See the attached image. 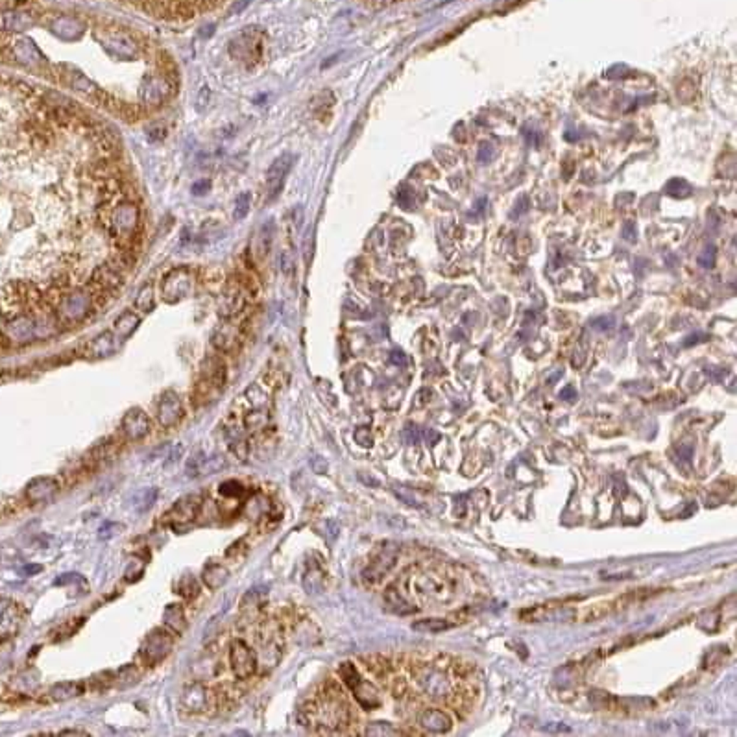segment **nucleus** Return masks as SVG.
<instances>
[{
	"label": "nucleus",
	"mask_w": 737,
	"mask_h": 737,
	"mask_svg": "<svg viewBox=\"0 0 737 737\" xmlns=\"http://www.w3.org/2000/svg\"><path fill=\"white\" fill-rule=\"evenodd\" d=\"M227 381V368L226 362L222 361L218 355H209L204 359L202 366H200L198 379L195 383V388L190 393V401L195 408H205L211 403L220 398L222 390L226 386Z\"/></svg>",
	"instance_id": "1"
},
{
	"label": "nucleus",
	"mask_w": 737,
	"mask_h": 737,
	"mask_svg": "<svg viewBox=\"0 0 737 737\" xmlns=\"http://www.w3.org/2000/svg\"><path fill=\"white\" fill-rule=\"evenodd\" d=\"M174 636L168 629H154L140 645L139 658L146 667H155L167 658L174 649Z\"/></svg>",
	"instance_id": "2"
},
{
	"label": "nucleus",
	"mask_w": 737,
	"mask_h": 737,
	"mask_svg": "<svg viewBox=\"0 0 737 737\" xmlns=\"http://www.w3.org/2000/svg\"><path fill=\"white\" fill-rule=\"evenodd\" d=\"M339 674L340 679L344 680L346 686L351 689V693L355 695L357 702L364 710H373V708H377V706L381 704L379 695H377V691L373 689V686H371L370 682H366V680L361 679V674H359V671L355 669V665H353L351 661H344V664L340 665Z\"/></svg>",
	"instance_id": "3"
},
{
	"label": "nucleus",
	"mask_w": 737,
	"mask_h": 737,
	"mask_svg": "<svg viewBox=\"0 0 737 737\" xmlns=\"http://www.w3.org/2000/svg\"><path fill=\"white\" fill-rule=\"evenodd\" d=\"M230 669L237 680H249L259 671L257 652L244 639L235 638L231 641Z\"/></svg>",
	"instance_id": "4"
},
{
	"label": "nucleus",
	"mask_w": 737,
	"mask_h": 737,
	"mask_svg": "<svg viewBox=\"0 0 737 737\" xmlns=\"http://www.w3.org/2000/svg\"><path fill=\"white\" fill-rule=\"evenodd\" d=\"M416 682L421 688V691L434 701H443L449 699L453 693V684L449 676L438 667H426V669L418 671Z\"/></svg>",
	"instance_id": "5"
},
{
	"label": "nucleus",
	"mask_w": 737,
	"mask_h": 737,
	"mask_svg": "<svg viewBox=\"0 0 737 737\" xmlns=\"http://www.w3.org/2000/svg\"><path fill=\"white\" fill-rule=\"evenodd\" d=\"M155 412H158V423L163 429H172L185 418L183 401H181V398L174 390H167V392L161 393Z\"/></svg>",
	"instance_id": "6"
},
{
	"label": "nucleus",
	"mask_w": 737,
	"mask_h": 737,
	"mask_svg": "<svg viewBox=\"0 0 737 737\" xmlns=\"http://www.w3.org/2000/svg\"><path fill=\"white\" fill-rule=\"evenodd\" d=\"M120 429H123L124 436H126L128 442H140L143 438H146L152 431V423H150V418L143 408H130V411L124 414L123 421H120Z\"/></svg>",
	"instance_id": "7"
},
{
	"label": "nucleus",
	"mask_w": 737,
	"mask_h": 737,
	"mask_svg": "<svg viewBox=\"0 0 737 737\" xmlns=\"http://www.w3.org/2000/svg\"><path fill=\"white\" fill-rule=\"evenodd\" d=\"M202 507H204V498L198 495V493H190V495L181 498L180 501L174 505L172 510L168 512L167 517H170V525L176 529L180 525L192 523V521L200 516Z\"/></svg>",
	"instance_id": "8"
},
{
	"label": "nucleus",
	"mask_w": 737,
	"mask_h": 737,
	"mask_svg": "<svg viewBox=\"0 0 737 737\" xmlns=\"http://www.w3.org/2000/svg\"><path fill=\"white\" fill-rule=\"evenodd\" d=\"M290 165H292V158H290L289 154H285V155H281V158H277L276 161L272 163V167L268 168L267 183H264L268 202H272L274 198H277L281 190H283L287 174H289V170H290Z\"/></svg>",
	"instance_id": "9"
},
{
	"label": "nucleus",
	"mask_w": 737,
	"mask_h": 737,
	"mask_svg": "<svg viewBox=\"0 0 737 737\" xmlns=\"http://www.w3.org/2000/svg\"><path fill=\"white\" fill-rule=\"evenodd\" d=\"M23 623V612L9 599L0 597V643L14 638Z\"/></svg>",
	"instance_id": "10"
},
{
	"label": "nucleus",
	"mask_w": 737,
	"mask_h": 737,
	"mask_svg": "<svg viewBox=\"0 0 737 737\" xmlns=\"http://www.w3.org/2000/svg\"><path fill=\"white\" fill-rule=\"evenodd\" d=\"M58 490L59 483L54 477H36V479L28 483L26 490H24V498H26L28 502H32V505H41V502H46L54 498L56 493H58Z\"/></svg>",
	"instance_id": "11"
},
{
	"label": "nucleus",
	"mask_w": 737,
	"mask_h": 737,
	"mask_svg": "<svg viewBox=\"0 0 737 737\" xmlns=\"http://www.w3.org/2000/svg\"><path fill=\"white\" fill-rule=\"evenodd\" d=\"M396 558H398V549L392 547V545L385 547L376 558H373V562H370V565H368L366 570L362 571V579L370 584L379 582V580L392 570L393 564H396Z\"/></svg>",
	"instance_id": "12"
},
{
	"label": "nucleus",
	"mask_w": 737,
	"mask_h": 737,
	"mask_svg": "<svg viewBox=\"0 0 737 737\" xmlns=\"http://www.w3.org/2000/svg\"><path fill=\"white\" fill-rule=\"evenodd\" d=\"M181 706L185 708L189 713H200V711L207 710L209 706V691L202 682H189L181 691L180 696Z\"/></svg>",
	"instance_id": "13"
},
{
	"label": "nucleus",
	"mask_w": 737,
	"mask_h": 737,
	"mask_svg": "<svg viewBox=\"0 0 737 737\" xmlns=\"http://www.w3.org/2000/svg\"><path fill=\"white\" fill-rule=\"evenodd\" d=\"M213 346L220 353H235L242 344V329L233 324H222L213 335Z\"/></svg>",
	"instance_id": "14"
},
{
	"label": "nucleus",
	"mask_w": 737,
	"mask_h": 737,
	"mask_svg": "<svg viewBox=\"0 0 737 737\" xmlns=\"http://www.w3.org/2000/svg\"><path fill=\"white\" fill-rule=\"evenodd\" d=\"M230 52L235 56L237 59H242L244 63L252 65V61L255 63L259 59V54H261L259 37H249V34L244 32L233 41V45L230 46Z\"/></svg>",
	"instance_id": "15"
},
{
	"label": "nucleus",
	"mask_w": 737,
	"mask_h": 737,
	"mask_svg": "<svg viewBox=\"0 0 737 737\" xmlns=\"http://www.w3.org/2000/svg\"><path fill=\"white\" fill-rule=\"evenodd\" d=\"M416 588L420 593H426L431 597L443 599L448 595L449 586L448 579H443L442 574H418L416 577Z\"/></svg>",
	"instance_id": "16"
},
{
	"label": "nucleus",
	"mask_w": 737,
	"mask_h": 737,
	"mask_svg": "<svg viewBox=\"0 0 737 737\" xmlns=\"http://www.w3.org/2000/svg\"><path fill=\"white\" fill-rule=\"evenodd\" d=\"M115 336L113 333H102V335L91 339L86 346H83V355L89 359H104L109 357L111 353L115 351Z\"/></svg>",
	"instance_id": "17"
},
{
	"label": "nucleus",
	"mask_w": 737,
	"mask_h": 737,
	"mask_svg": "<svg viewBox=\"0 0 737 737\" xmlns=\"http://www.w3.org/2000/svg\"><path fill=\"white\" fill-rule=\"evenodd\" d=\"M270 414L264 407L261 408H252L244 414V431L249 436H257V434L264 433V431L270 427Z\"/></svg>",
	"instance_id": "18"
},
{
	"label": "nucleus",
	"mask_w": 737,
	"mask_h": 737,
	"mask_svg": "<svg viewBox=\"0 0 737 737\" xmlns=\"http://www.w3.org/2000/svg\"><path fill=\"white\" fill-rule=\"evenodd\" d=\"M227 580H230V570H227L224 564L209 562V564H205L204 570H202V582H204L209 589H220Z\"/></svg>",
	"instance_id": "19"
},
{
	"label": "nucleus",
	"mask_w": 737,
	"mask_h": 737,
	"mask_svg": "<svg viewBox=\"0 0 737 737\" xmlns=\"http://www.w3.org/2000/svg\"><path fill=\"white\" fill-rule=\"evenodd\" d=\"M418 723H420L421 726H426L427 730H431V732L436 733L448 732V730L451 728V719L440 710L420 711V715H418Z\"/></svg>",
	"instance_id": "20"
},
{
	"label": "nucleus",
	"mask_w": 737,
	"mask_h": 737,
	"mask_svg": "<svg viewBox=\"0 0 737 737\" xmlns=\"http://www.w3.org/2000/svg\"><path fill=\"white\" fill-rule=\"evenodd\" d=\"M163 623L170 632H174L176 636H181L185 632L189 623H187V615L185 610L181 604H168L163 612Z\"/></svg>",
	"instance_id": "21"
},
{
	"label": "nucleus",
	"mask_w": 737,
	"mask_h": 737,
	"mask_svg": "<svg viewBox=\"0 0 737 737\" xmlns=\"http://www.w3.org/2000/svg\"><path fill=\"white\" fill-rule=\"evenodd\" d=\"M86 693V684L78 682V680H71V682H58L50 688L48 695L52 701L63 702L68 701V699H76V696L83 695Z\"/></svg>",
	"instance_id": "22"
},
{
	"label": "nucleus",
	"mask_w": 737,
	"mask_h": 737,
	"mask_svg": "<svg viewBox=\"0 0 737 737\" xmlns=\"http://www.w3.org/2000/svg\"><path fill=\"white\" fill-rule=\"evenodd\" d=\"M226 440L230 443L231 453L235 455L239 460H246L249 453V443L248 438H246L244 431H240L239 427H227L226 429Z\"/></svg>",
	"instance_id": "23"
},
{
	"label": "nucleus",
	"mask_w": 737,
	"mask_h": 737,
	"mask_svg": "<svg viewBox=\"0 0 737 737\" xmlns=\"http://www.w3.org/2000/svg\"><path fill=\"white\" fill-rule=\"evenodd\" d=\"M32 24V19L28 17L23 11H4L0 14V30H8V32H19Z\"/></svg>",
	"instance_id": "24"
},
{
	"label": "nucleus",
	"mask_w": 737,
	"mask_h": 737,
	"mask_svg": "<svg viewBox=\"0 0 737 737\" xmlns=\"http://www.w3.org/2000/svg\"><path fill=\"white\" fill-rule=\"evenodd\" d=\"M176 593L187 601H192L200 595V582L192 574H183L176 584Z\"/></svg>",
	"instance_id": "25"
},
{
	"label": "nucleus",
	"mask_w": 737,
	"mask_h": 737,
	"mask_svg": "<svg viewBox=\"0 0 737 737\" xmlns=\"http://www.w3.org/2000/svg\"><path fill=\"white\" fill-rule=\"evenodd\" d=\"M385 601H386V604H388V607L392 608L393 612H396V614L405 615V614H411V612L414 610V608H412V607H408V602L405 601V599H403L401 593L396 592V589H393V588L386 589Z\"/></svg>",
	"instance_id": "26"
},
{
	"label": "nucleus",
	"mask_w": 737,
	"mask_h": 737,
	"mask_svg": "<svg viewBox=\"0 0 737 737\" xmlns=\"http://www.w3.org/2000/svg\"><path fill=\"white\" fill-rule=\"evenodd\" d=\"M137 326H139V318L133 312H124L115 321V333H118L120 336H130L137 329Z\"/></svg>",
	"instance_id": "27"
},
{
	"label": "nucleus",
	"mask_w": 737,
	"mask_h": 737,
	"mask_svg": "<svg viewBox=\"0 0 737 737\" xmlns=\"http://www.w3.org/2000/svg\"><path fill=\"white\" fill-rule=\"evenodd\" d=\"M272 240H274V222H267L259 231V259H264L272 249Z\"/></svg>",
	"instance_id": "28"
},
{
	"label": "nucleus",
	"mask_w": 737,
	"mask_h": 737,
	"mask_svg": "<svg viewBox=\"0 0 737 737\" xmlns=\"http://www.w3.org/2000/svg\"><path fill=\"white\" fill-rule=\"evenodd\" d=\"M159 492L155 488H145L137 492V495L133 498V505H135L137 512H146L154 507V502L158 501Z\"/></svg>",
	"instance_id": "29"
},
{
	"label": "nucleus",
	"mask_w": 737,
	"mask_h": 737,
	"mask_svg": "<svg viewBox=\"0 0 737 737\" xmlns=\"http://www.w3.org/2000/svg\"><path fill=\"white\" fill-rule=\"evenodd\" d=\"M304 586L307 588L309 593H318L324 586V573L320 571V567L316 565H311L304 577Z\"/></svg>",
	"instance_id": "30"
},
{
	"label": "nucleus",
	"mask_w": 737,
	"mask_h": 737,
	"mask_svg": "<svg viewBox=\"0 0 737 737\" xmlns=\"http://www.w3.org/2000/svg\"><path fill=\"white\" fill-rule=\"evenodd\" d=\"M218 493H220L222 498H226V499H239L244 495L246 488H244V484H240L239 480H226V483L220 484Z\"/></svg>",
	"instance_id": "31"
},
{
	"label": "nucleus",
	"mask_w": 737,
	"mask_h": 737,
	"mask_svg": "<svg viewBox=\"0 0 737 737\" xmlns=\"http://www.w3.org/2000/svg\"><path fill=\"white\" fill-rule=\"evenodd\" d=\"M449 627L451 624L443 619H421L412 624V629L420 630V632H442V630L449 629Z\"/></svg>",
	"instance_id": "32"
},
{
	"label": "nucleus",
	"mask_w": 737,
	"mask_h": 737,
	"mask_svg": "<svg viewBox=\"0 0 737 737\" xmlns=\"http://www.w3.org/2000/svg\"><path fill=\"white\" fill-rule=\"evenodd\" d=\"M364 733L366 736H373V737H383V736H399V730L398 728H393L392 724L388 723H371L368 724V728L364 730Z\"/></svg>",
	"instance_id": "33"
},
{
	"label": "nucleus",
	"mask_w": 737,
	"mask_h": 737,
	"mask_svg": "<svg viewBox=\"0 0 737 737\" xmlns=\"http://www.w3.org/2000/svg\"><path fill=\"white\" fill-rule=\"evenodd\" d=\"M135 305L143 312H150L154 309V290H152V287H145V290H140L135 299Z\"/></svg>",
	"instance_id": "34"
},
{
	"label": "nucleus",
	"mask_w": 737,
	"mask_h": 737,
	"mask_svg": "<svg viewBox=\"0 0 737 737\" xmlns=\"http://www.w3.org/2000/svg\"><path fill=\"white\" fill-rule=\"evenodd\" d=\"M248 211H249V195L248 192H242V195H239V198H237L235 211H233V215H235L237 220H242V218L248 215Z\"/></svg>",
	"instance_id": "35"
},
{
	"label": "nucleus",
	"mask_w": 737,
	"mask_h": 737,
	"mask_svg": "<svg viewBox=\"0 0 737 737\" xmlns=\"http://www.w3.org/2000/svg\"><path fill=\"white\" fill-rule=\"evenodd\" d=\"M353 438H355V442H357L359 445H362V448H370L371 443H373V436H371L368 427H359V429L355 431V434H353Z\"/></svg>",
	"instance_id": "36"
},
{
	"label": "nucleus",
	"mask_w": 737,
	"mask_h": 737,
	"mask_svg": "<svg viewBox=\"0 0 737 737\" xmlns=\"http://www.w3.org/2000/svg\"><path fill=\"white\" fill-rule=\"evenodd\" d=\"M124 530V525L120 523H105L102 529L98 530V538L100 540H108L111 538V536H117V534H120Z\"/></svg>",
	"instance_id": "37"
},
{
	"label": "nucleus",
	"mask_w": 737,
	"mask_h": 737,
	"mask_svg": "<svg viewBox=\"0 0 737 737\" xmlns=\"http://www.w3.org/2000/svg\"><path fill=\"white\" fill-rule=\"evenodd\" d=\"M403 438H405V442L407 443H418L421 438V434H420V431H418V427L407 426L405 429H403Z\"/></svg>",
	"instance_id": "38"
},
{
	"label": "nucleus",
	"mask_w": 737,
	"mask_h": 737,
	"mask_svg": "<svg viewBox=\"0 0 737 737\" xmlns=\"http://www.w3.org/2000/svg\"><path fill=\"white\" fill-rule=\"evenodd\" d=\"M311 464H312V468H314V471H316V473H326V471H327V462L324 460V458H321V457L311 458Z\"/></svg>",
	"instance_id": "39"
},
{
	"label": "nucleus",
	"mask_w": 737,
	"mask_h": 737,
	"mask_svg": "<svg viewBox=\"0 0 737 737\" xmlns=\"http://www.w3.org/2000/svg\"><path fill=\"white\" fill-rule=\"evenodd\" d=\"M423 438L427 440V443H431V445H433V443H436L440 440V434L436 433V431H433V429H427L426 433H423Z\"/></svg>",
	"instance_id": "40"
},
{
	"label": "nucleus",
	"mask_w": 737,
	"mask_h": 737,
	"mask_svg": "<svg viewBox=\"0 0 737 737\" xmlns=\"http://www.w3.org/2000/svg\"><path fill=\"white\" fill-rule=\"evenodd\" d=\"M249 2H252V0H237L235 4L231 6V14H239V11H242Z\"/></svg>",
	"instance_id": "41"
},
{
	"label": "nucleus",
	"mask_w": 737,
	"mask_h": 737,
	"mask_svg": "<svg viewBox=\"0 0 737 737\" xmlns=\"http://www.w3.org/2000/svg\"><path fill=\"white\" fill-rule=\"evenodd\" d=\"M560 396L564 399H567V401H573V399H577V392L573 390V386H567V388L562 390Z\"/></svg>",
	"instance_id": "42"
},
{
	"label": "nucleus",
	"mask_w": 737,
	"mask_h": 737,
	"mask_svg": "<svg viewBox=\"0 0 737 737\" xmlns=\"http://www.w3.org/2000/svg\"><path fill=\"white\" fill-rule=\"evenodd\" d=\"M59 736H87L86 730H73V728H67V730H61L59 732Z\"/></svg>",
	"instance_id": "43"
},
{
	"label": "nucleus",
	"mask_w": 737,
	"mask_h": 737,
	"mask_svg": "<svg viewBox=\"0 0 737 737\" xmlns=\"http://www.w3.org/2000/svg\"><path fill=\"white\" fill-rule=\"evenodd\" d=\"M405 355H403V351H393L392 353V362H396V364H405Z\"/></svg>",
	"instance_id": "44"
}]
</instances>
